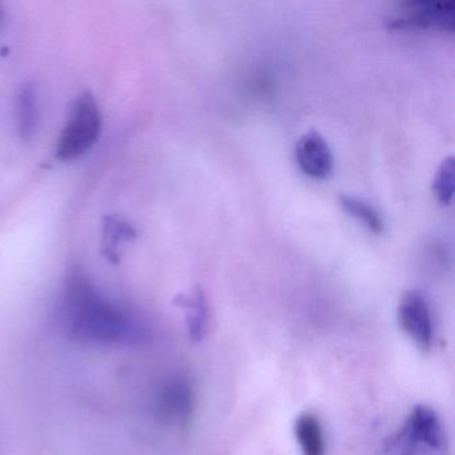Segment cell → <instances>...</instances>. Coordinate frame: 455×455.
Listing matches in <instances>:
<instances>
[{"label":"cell","instance_id":"1","mask_svg":"<svg viewBox=\"0 0 455 455\" xmlns=\"http://www.w3.org/2000/svg\"><path fill=\"white\" fill-rule=\"evenodd\" d=\"M66 334L79 343L143 346L153 338L148 323L111 302L81 273L68 275L60 303Z\"/></svg>","mask_w":455,"mask_h":455},{"label":"cell","instance_id":"11","mask_svg":"<svg viewBox=\"0 0 455 455\" xmlns=\"http://www.w3.org/2000/svg\"><path fill=\"white\" fill-rule=\"evenodd\" d=\"M17 118L22 138L33 137L38 126V102L31 87H23L18 95Z\"/></svg>","mask_w":455,"mask_h":455},{"label":"cell","instance_id":"2","mask_svg":"<svg viewBox=\"0 0 455 455\" xmlns=\"http://www.w3.org/2000/svg\"><path fill=\"white\" fill-rule=\"evenodd\" d=\"M387 455H446V431L430 407H414L398 433L386 443Z\"/></svg>","mask_w":455,"mask_h":455},{"label":"cell","instance_id":"4","mask_svg":"<svg viewBox=\"0 0 455 455\" xmlns=\"http://www.w3.org/2000/svg\"><path fill=\"white\" fill-rule=\"evenodd\" d=\"M396 316L404 334L420 350H430L434 340L433 314L425 295L415 290L404 292L399 300Z\"/></svg>","mask_w":455,"mask_h":455},{"label":"cell","instance_id":"6","mask_svg":"<svg viewBox=\"0 0 455 455\" xmlns=\"http://www.w3.org/2000/svg\"><path fill=\"white\" fill-rule=\"evenodd\" d=\"M298 167L314 180H327L334 170V156L326 138L315 130L303 134L295 145Z\"/></svg>","mask_w":455,"mask_h":455},{"label":"cell","instance_id":"5","mask_svg":"<svg viewBox=\"0 0 455 455\" xmlns=\"http://www.w3.org/2000/svg\"><path fill=\"white\" fill-rule=\"evenodd\" d=\"M455 25V4L452 0H419L407 4L406 12L393 22L394 28H436L452 31Z\"/></svg>","mask_w":455,"mask_h":455},{"label":"cell","instance_id":"9","mask_svg":"<svg viewBox=\"0 0 455 455\" xmlns=\"http://www.w3.org/2000/svg\"><path fill=\"white\" fill-rule=\"evenodd\" d=\"M294 435L302 455H326V436L318 415L302 412L295 419Z\"/></svg>","mask_w":455,"mask_h":455},{"label":"cell","instance_id":"3","mask_svg":"<svg viewBox=\"0 0 455 455\" xmlns=\"http://www.w3.org/2000/svg\"><path fill=\"white\" fill-rule=\"evenodd\" d=\"M102 132V114L92 95L76 100L57 143V156L73 161L86 154L97 143Z\"/></svg>","mask_w":455,"mask_h":455},{"label":"cell","instance_id":"12","mask_svg":"<svg viewBox=\"0 0 455 455\" xmlns=\"http://www.w3.org/2000/svg\"><path fill=\"white\" fill-rule=\"evenodd\" d=\"M433 191L439 204H451L454 196V156H446L439 164L433 180Z\"/></svg>","mask_w":455,"mask_h":455},{"label":"cell","instance_id":"8","mask_svg":"<svg viewBox=\"0 0 455 455\" xmlns=\"http://www.w3.org/2000/svg\"><path fill=\"white\" fill-rule=\"evenodd\" d=\"M178 305L186 311L188 337L193 342H202L206 338L210 324L206 295L201 289L193 290L190 294L180 295Z\"/></svg>","mask_w":455,"mask_h":455},{"label":"cell","instance_id":"7","mask_svg":"<svg viewBox=\"0 0 455 455\" xmlns=\"http://www.w3.org/2000/svg\"><path fill=\"white\" fill-rule=\"evenodd\" d=\"M194 409V391L185 378H172L164 383L156 399L159 417L170 425L188 422Z\"/></svg>","mask_w":455,"mask_h":455},{"label":"cell","instance_id":"10","mask_svg":"<svg viewBox=\"0 0 455 455\" xmlns=\"http://www.w3.org/2000/svg\"><path fill=\"white\" fill-rule=\"evenodd\" d=\"M339 204L345 212L361 222L367 230L380 235L385 233L386 223L382 214L363 198L354 196H340Z\"/></svg>","mask_w":455,"mask_h":455}]
</instances>
